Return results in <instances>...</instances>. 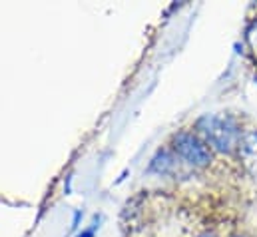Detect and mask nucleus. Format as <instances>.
I'll use <instances>...</instances> for the list:
<instances>
[{
    "label": "nucleus",
    "mask_w": 257,
    "mask_h": 237,
    "mask_svg": "<svg viewBox=\"0 0 257 237\" xmlns=\"http://www.w3.org/2000/svg\"><path fill=\"white\" fill-rule=\"evenodd\" d=\"M247 44H249V48H251V52H253V56L257 58V20L247 28Z\"/></svg>",
    "instance_id": "nucleus-4"
},
{
    "label": "nucleus",
    "mask_w": 257,
    "mask_h": 237,
    "mask_svg": "<svg viewBox=\"0 0 257 237\" xmlns=\"http://www.w3.org/2000/svg\"><path fill=\"white\" fill-rule=\"evenodd\" d=\"M237 158L243 170L257 178V130H245L241 134L239 146H237Z\"/></svg>",
    "instance_id": "nucleus-3"
},
{
    "label": "nucleus",
    "mask_w": 257,
    "mask_h": 237,
    "mask_svg": "<svg viewBox=\"0 0 257 237\" xmlns=\"http://www.w3.org/2000/svg\"><path fill=\"white\" fill-rule=\"evenodd\" d=\"M195 134L209 146L211 152L233 154L241 140V126L229 114H203L195 122Z\"/></svg>",
    "instance_id": "nucleus-1"
},
{
    "label": "nucleus",
    "mask_w": 257,
    "mask_h": 237,
    "mask_svg": "<svg viewBox=\"0 0 257 237\" xmlns=\"http://www.w3.org/2000/svg\"><path fill=\"white\" fill-rule=\"evenodd\" d=\"M233 237H243V235H233Z\"/></svg>",
    "instance_id": "nucleus-5"
},
{
    "label": "nucleus",
    "mask_w": 257,
    "mask_h": 237,
    "mask_svg": "<svg viewBox=\"0 0 257 237\" xmlns=\"http://www.w3.org/2000/svg\"><path fill=\"white\" fill-rule=\"evenodd\" d=\"M172 146H174L176 156L192 168H207L213 160L209 146L195 132H188V130L178 132L172 138Z\"/></svg>",
    "instance_id": "nucleus-2"
}]
</instances>
